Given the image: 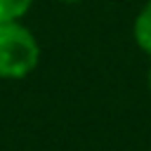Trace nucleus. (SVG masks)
<instances>
[{"instance_id":"f03ea898","label":"nucleus","mask_w":151,"mask_h":151,"mask_svg":"<svg viewBox=\"0 0 151 151\" xmlns=\"http://www.w3.org/2000/svg\"><path fill=\"white\" fill-rule=\"evenodd\" d=\"M132 38H134V45L151 59V0H146L134 21H132Z\"/></svg>"},{"instance_id":"f257e3e1","label":"nucleus","mask_w":151,"mask_h":151,"mask_svg":"<svg viewBox=\"0 0 151 151\" xmlns=\"http://www.w3.org/2000/svg\"><path fill=\"white\" fill-rule=\"evenodd\" d=\"M40 42L21 21L0 24V78L21 80L40 64Z\"/></svg>"},{"instance_id":"7ed1b4c3","label":"nucleus","mask_w":151,"mask_h":151,"mask_svg":"<svg viewBox=\"0 0 151 151\" xmlns=\"http://www.w3.org/2000/svg\"><path fill=\"white\" fill-rule=\"evenodd\" d=\"M35 0H0V24L5 21H21Z\"/></svg>"},{"instance_id":"20e7f679","label":"nucleus","mask_w":151,"mask_h":151,"mask_svg":"<svg viewBox=\"0 0 151 151\" xmlns=\"http://www.w3.org/2000/svg\"><path fill=\"white\" fill-rule=\"evenodd\" d=\"M146 87H149V94H151V68H149V73H146Z\"/></svg>"},{"instance_id":"39448f33","label":"nucleus","mask_w":151,"mask_h":151,"mask_svg":"<svg viewBox=\"0 0 151 151\" xmlns=\"http://www.w3.org/2000/svg\"><path fill=\"white\" fill-rule=\"evenodd\" d=\"M59 2H80V0H59Z\"/></svg>"}]
</instances>
